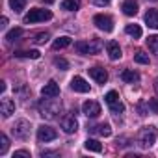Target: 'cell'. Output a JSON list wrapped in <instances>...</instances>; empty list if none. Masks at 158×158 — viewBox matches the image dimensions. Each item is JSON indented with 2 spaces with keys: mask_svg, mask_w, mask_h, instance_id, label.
<instances>
[{
  "mask_svg": "<svg viewBox=\"0 0 158 158\" xmlns=\"http://www.w3.org/2000/svg\"><path fill=\"white\" fill-rule=\"evenodd\" d=\"M93 23H95V26H97L99 30H102V32H112V30H114V21H112V17H108V15L99 13V15L93 17Z\"/></svg>",
  "mask_w": 158,
  "mask_h": 158,
  "instance_id": "cell-5",
  "label": "cell"
},
{
  "mask_svg": "<svg viewBox=\"0 0 158 158\" xmlns=\"http://www.w3.org/2000/svg\"><path fill=\"white\" fill-rule=\"evenodd\" d=\"M21 35H23V28H13V30H10V32L6 34V41H8V43H13V41H17Z\"/></svg>",
  "mask_w": 158,
  "mask_h": 158,
  "instance_id": "cell-21",
  "label": "cell"
},
{
  "mask_svg": "<svg viewBox=\"0 0 158 158\" xmlns=\"http://www.w3.org/2000/svg\"><path fill=\"white\" fill-rule=\"evenodd\" d=\"M54 65H56L60 71H67V69H69V61L63 60V58H56V60H54Z\"/></svg>",
  "mask_w": 158,
  "mask_h": 158,
  "instance_id": "cell-31",
  "label": "cell"
},
{
  "mask_svg": "<svg viewBox=\"0 0 158 158\" xmlns=\"http://www.w3.org/2000/svg\"><path fill=\"white\" fill-rule=\"evenodd\" d=\"M41 95H43V97H58V95H60V86H58L54 80H50V82H47V84L43 86Z\"/></svg>",
  "mask_w": 158,
  "mask_h": 158,
  "instance_id": "cell-11",
  "label": "cell"
},
{
  "mask_svg": "<svg viewBox=\"0 0 158 158\" xmlns=\"http://www.w3.org/2000/svg\"><path fill=\"white\" fill-rule=\"evenodd\" d=\"M138 110H139V115H145V114H147V112H145V104H143V102H139V104H138Z\"/></svg>",
  "mask_w": 158,
  "mask_h": 158,
  "instance_id": "cell-37",
  "label": "cell"
},
{
  "mask_svg": "<svg viewBox=\"0 0 158 158\" xmlns=\"http://www.w3.org/2000/svg\"><path fill=\"white\" fill-rule=\"evenodd\" d=\"M125 32L130 35V37H134V39H138V37H141V28L138 26V24H127V28H125Z\"/></svg>",
  "mask_w": 158,
  "mask_h": 158,
  "instance_id": "cell-20",
  "label": "cell"
},
{
  "mask_svg": "<svg viewBox=\"0 0 158 158\" xmlns=\"http://www.w3.org/2000/svg\"><path fill=\"white\" fill-rule=\"evenodd\" d=\"M37 108H39V115L43 119H54L61 112V102L56 101V97H47V99L39 101Z\"/></svg>",
  "mask_w": 158,
  "mask_h": 158,
  "instance_id": "cell-1",
  "label": "cell"
},
{
  "mask_svg": "<svg viewBox=\"0 0 158 158\" xmlns=\"http://www.w3.org/2000/svg\"><path fill=\"white\" fill-rule=\"evenodd\" d=\"M52 19V13L48 10H39V8H34L30 10L26 15H24V23L26 24H32V23H43V21H50Z\"/></svg>",
  "mask_w": 158,
  "mask_h": 158,
  "instance_id": "cell-3",
  "label": "cell"
},
{
  "mask_svg": "<svg viewBox=\"0 0 158 158\" xmlns=\"http://www.w3.org/2000/svg\"><path fill=\"white\" fill-rule=\"evenodd\" d=\"M58 138V132L52 128V127H47V125H41L39 128H37V139L39 141H52V139H56Z\"/></svg>",
  "mask_w": 158,
  "mask_h": 158,
  "instance_id": "cell-6",
  "label": "cell"
},
{
  "mask_svg": "<svg viewBox=\"0 0 158 158\" xmlns=\"http://www.w3.org/2000/svg\"><path fill=\"white\" fill-rule=\"evenodd\" d=\"M74 48L80 52V54H89V43H84V41H78L74 45Z\"/></svg>",
  "mask_w": 158,
  "mask_h": 158,
  "instance_id": "cell-30",
  "label": "cell"
},
{
  "mask_svg": "<svg viewBox=\"0 0 158 158\" xmlns=\"http://www.w3.org/2000/svg\"><path fill=\"white\" fill-rule=\"evenodd\" d=\"M154 91H156V95H158V78L154 80Z\"/></svg>",
  "mask_w": 158,
  "mask_h": 158,
  "instance_id": "cell-40",
  "label": "cell"
},
{
  "mask_svg": "<svg viewBox=\"0 0 158 158\" xmlns=\"http://www.w3.org/2000/svg\"><path fill=\"white\" fill-rule=\"evenodd\" d=\"M156 127H152V125H149V127H143L139 132H138V145L141 147V149H149V147H152V143L156 141Z\"/></svg>",
  "mask_w": 158,
  "mask_h": 158,
  "instance_id": "cell-2",
  "label": "cell"
},
{
  "mask_svg": "<svg viewBox=\"0 0 158 158\" xmlns=\"http://www.w3.org/2000/svg\"><path fill=\"white\" fill-rule=\"evenodd\" d=\"M61 130H63L65 134H73V132L78 130V121H76V117H74L73 114L61 117Z\"/></svg>",
  "mask_w": 158,
  "mask_h": 158,
  "instance_id": "cell-7",
  "label": "cell"
},
{
  "mask_svg": "<svg viewBox=\"0 0 158 158\" xmlns=\"http://www.w3.org/2000/svg\"><path fill=\"white\" fill-rule=\"evenodd\" d=\"M0 91H2V93L6 91V82H0Z\"/></svg>",
  "mask_w": 158,
  "mask_h": 158,
  "instance_id": "cell-39",
  "label": "cell"
},
{
  "mask_svg": "<svg viewBox=\"0 0 158 158\" xmlns=\"http://www.w3.org/2000/svg\"><path fill=\"white\" fill-rule=\"evenodd\" d=\"M6 26H8V17H2V21H0V28L4 30Z\"/></svg>",
  "mask_w": 158,
  "mask_h": 158,
  "instance_id": "cell-38",
  "label": "cell"
},
{
  "mask_svg": "<svg viewBox=\"0 0 158 158\" xmlns=\"http://www.w3.org/2000/svg\"><path fill=\"white\" fill-rule=\"evenodd\" d=\"M101 48H102V43H101V41H99L97 37L89 41V54H97V52H99Z\"/></svg>",
  "mask_w": 158,
  "mask_h": 158,
  "instance_id": "cell-26",
  "label": "cell"
},
{
  "mask_svg": "<svg viewBox=\"0 0 158 158\" xmlns=\"http://www.w3.org/2000/svg\"><path fill=\"white\" fill-rule=\"evenodd\" d=\"M69 45H71V37L63 35V37H58V39L52 43V48H54V50H60V48H65V47H69Z\"/></svg>",
  "mask_w": 158,
  "mask_h": 158,
  "instance_id": "cell-19",
  "label": "cell"
},
{
  "mask_svg": "<svg viewBox=\"0 0 158 158\" xmlns=\"http://www.w3.org/2000/svg\"><path fill=\"white\" fill-rule=\"evenodd\" d=\"M8 147H10V139L6 134H0V154H6L8 152Z\"/></svg>",
  "mask_w": 158,
  "mask_h": 158,
  "instance_id": "cell-25",
  "label": "cell"
},
{
  "mask_svg": "<svg viewBox=\"0 0 158 158\" xmlns=\"http://www.w3.org/2000/svg\"><path fill=\"white\" fill-rule=\"evenodd\" d=\"M121 10H123V13H125V15L132 17V15H136V13H138V2H136V0H125L123 6H121Z\"/></svg>",
  "mask_w": 158,
  "mask_h": 158,
  "instance_id": "cell-15",
  "label": "cell"
},
{
  "mask_svg": "<svg viewBox=\"0 0 158 158\" xmlns=\"http://www.w3.org/2000/svg\"><path fill=\"white\" fill-rule=\"evenodd\" d=\"M82 112L88 117H99L101 115V104L97 101H86L84 106H82Z\"/></svg>",
  "mask_w": 158,
  "mask_h": 158,
  "instance_id": "cell-8",
  "label": "cell"
},
{
  "mask_svg": "<svg viewBox=\"0 0 158 158\" xmlns=\"http://www.w3.org/2000/svg\"><path fill=\"white\" fill-rule=\"evenodd\" d=\"M78 8H80V0H63V2H61V10L76 11Z\"/></svg>",
  "mask_w": 158,
  "mask_h": 158,
  "instance_id": "cell-18",
  "label": "cell"
},
{
  "mask_svg": "<svg viewBox=\"0 0 158 158\" xmlns=\"http://www.w3.org/2000/svg\"><path fill=\"white\" fill-rule=\"evenodd\" d=\"M13 112H15V102L11 99H2L0 101V114H2V117H10Z\"/></svg>",
  "mask_w": 158,
  "mask_h": 158,
  "instance_id": "cell-12",
  "label": "cell"
},
{
  "mask_svg": "<svg viewBox=\"0 0 158 158\" xmlns=\"http://www.w3.org/2000/svg\"><path fill=\"white\" fill-rule=\"evenodd\" d=\"M147 104H149V108H151L154 114H158V99H151Z\"/></svg>",
  "mask_w": 158,
  "mask_h": 158,
  "instance_id": "cell-34",
  "label": "cell"
},
{
  "mask_svg": "<svg viewBox=\"0 0 158 158\" xmlns=\"http://www.w3.org/2000/svg\"><path fill=\"white\" fill-rule=\"evenodd\" d=\"M110 106V112L114 114V115H119V114H123L125 112V106H123V102H114V104H108Z\"/></svg>",
  "mask_w": 158,
  "mask_h": 158,
  "instance_id": "cell-29",
  "label": "cell"
},
{
  "mask_svg": "<svg viewBox=\"0 0 158 158\" xmlns=\"http://www.w3.org/2000/svg\"><path fill=\"white\" fill-rule=\"evenodd\" d=\"M134 61H136V63H141V65H147V63H149V56L139 50V52L134 54Z\"/></svg>",
  "mask_w": 158,
  "mask_h": 158,
  "instance_id": "cell-28",
  "label": "cell"
},
{
  "mask_svg": "<svg viewBox=\"0 0 158 158\" xmlns=\"http://www.w3.org/2000/svg\"><path fill=\"white\" fill-rule=\"evenodd\" d=\"M89 130H91V132H95V134H99V136H104V138H108V136L112 134V128H110V125H106V123L97 125V127H91Z\"/></svg>",
  "mask_w": 158,
  "mask_h": 158,
  "instance_id": "cell-17",
  "label": "cell"
},
{
  "mask_svg": "<svg viewBox=\"0 0 158 158\" xmlns=\"http://www.w3.org/2000/svg\"><path fill=\"white\" fill-rule=\"evenodd\" d=\"M13 136L15 138H19V139H26L28 136H30V123L26 121V119H21V121H17L15 125H13Z\"/></svg>",
  "mask_w": 158,
  "mask_h": 158,
  "instance_id": "cell-4",
  "label": "cell"
},
{
  "mask_svg": "<svg viewBox=\"0 0 158 158\" xmlns=\"http://www.w3.org/2000/svg\"><path fill=\"white\" fill-rule=\"evenodd\" d=\"M152 2H156V0H152Z\"/></svg>",
  "mask_w": 158,
  "mask_h": 158,
  "instance_id": "cell-42",
  "label": "cell"
},
{
  "mask_svg": "<svg viewBox=\"0 0 158 158\" xmlns=\"http://www.w3.org/2000/svg\"><path fill=\"white\" fill-rule=\"evenodd\" d=\"M26 6V0H10V8L15 11V13H21Z\"/></svg>",
  "mask_w": 158,
  "mask_h": 158,
  "instance_id": "cell-23",
  "label": "cell"
},
{
  "mask_svg": "<svg viewBox=\"0 0 158 158\" xmlns=\"http://www.w3.org/2000/svg\"><path fill=\"white\" fill-rule=\"evenodd\" d=\"M15 56H24V58H32V60H37L41 54H39V50H24V52H15Z\"/></svg>",
  "mask_w": 158,
  "mask_h": 158,
  "instance_id": "cell-27",
  "label": "cell"
},
{
  "mask_svg": "<svg viewBox=\"0 0 158 158\" xmlns=\"http://www.w3.org/2000/svg\"><path fill=\"white\" fill-rule=\"evenodd\" d=\"M88 71H89V76L93 78L95 82L106 84V80H108V73H106L102 67H91V69H88Z\"/></svg>",
  "mask_w": 158,
  "mask_h": 158,
  "instance_id": "cell-10",
  "label": "cell"
},
{
  "mask_svg": "<svg viewBox=\"0 0 158 158\" xmlns=\"http://www.w3.org/2000/svg\"><path fill=\"white\" fill-rule=\"evenodd\" d=\"M43 2H47V4H50V2H54V0H43Z\"/></svg>",
  "mask_w": 158,
  "mask_h": 158,
  "instance_id": "cell-41",
  "label": "cell"
},
{
  "mask_svg": "<svg viewBox=\"0 0 158 158\" xmlns=\"http://www.w3.org/2000/svg\"><path fill=\"white\" fill-rule=\"evenodd\" d=\"M106 50H108V56L110 60H119L123 54H121V47L115 43V41H108L106 43Z\"/></svg>",
  "mask_w": 158,
  "mask_h": 158,
  "instance_id": "cell-13",
  "label": "cell"
},
{
  "mask_svg": "<svg viewBox=\"0 0 158 158\" xmlns=\"http://www.w3.org/2000/svg\"><path fill=\"white\" fill-rule=\"evenodd\" d=\"M121 80H123V82H128V84H134V82L139 80V74H138L136 71H132V69H125V71L121 73Z\"/></svg>",
  "mask_w": 158,
  "mask_h": 158,
  "instance_id": "cell-16",
  "label": "cell"
},
{
  "mask_svg": "<svg viewBox=\"0 0 158 158\" xmlns=\"http://www.w3.org/2000/svg\"><path fill=\"white\" fill-rule=\"evenodd\" d=\"M104 101H106L108 104H114V102H117V101H119V95H117V91H108V93H106V97H104Z\"/></svg>",
  "mask_w": 158,
  "mask_h": 158,
  "instance_id": "cell-32",
  "label": "cell"
},
{
  "mask_svg": "<svg viewBox=\"0 0 158 158\" xmlns=\"http://www.w3.org/2000/svg\"><path fill=\"white\" fill-rule=\"evenodd\" d=\"M145 23H147L149 28L158 30V10H147V13H145Z\"/></svg>",
  "mask_w": 158,
  "mask_h": 158,
  "instance_id": "cell-14",
  "label": "cell"
},
{
  "mask_svg": "<svg viewBox=\"0 0 158 158\" xmlns=\"http://www.w3.org/2000/svg\"><path fill=\"white\" fill-rule=\"evenodd\" d=\"M93 4H95V6H108L110 0H93Z\"/></svg>",
  "mask_w": 158,
  "mask_h": 158,
  "instance_id": "cell-36",
  "label": "cell"
},
{
  "mask_svg": "<svg viewBox=\"0 0 158 158\" xmlns=\"http://www.w3.org/2000/svg\"><path fill=\"white\" fill-rule=\"evenodd\" d=\"M71 89H74L76 93H88L89 91V84L84 80L82 76H74L71 80Z\"/></svg>",
  "mask_w": 158,
  "mask_h": 158,
  "instance_id": "cell-9",
  "label": "cell"
},
{
  "mask_svg": "<svg viewBox=\"0 0 158 158\" xmlns=\"http://www.w3.org/2000/svg\"><path fill=\"white\" fill-rule=\"evenodd\" d=\"M48 37H50V35H48L47 32H41V34H37V35H35V39H34V41H35L37 45H43V43H47V41H48Z\"/></svg>",
  "mask_w": 158,
  "mask_h": 158,
  "instance_id": "cell-33",
  "label": "cell"
},
{
  "mask_svg": "<svg viewBox=\"0 0 158 158\" xmlns=\"http://www.w3.org/2000/svg\"><path fill=\"white\" fill-rule=\"evenodd\" d=\"M19 156H26V158H30V152H28V151H24V149H23V151H17V152H15V154H13V158H19Z\"/></svg>",
  "mask_w": 158,
  "mask_h": 158,
  "instance_id": "cell-35",
  "label": "cell"
},
{
  "mask_svg": "<svg viewBox=\"0 0 158 158\" xmlns=\"http://www.w3.org/2000/svg\"><path fill=\"white\" fill-rule=\"evenodd\" d=\"M84 145H86L88 151H93V152H101V151H102V145H101L97 139H88Z\"/></svg>",
  "mask_w": 158,
  "mask_h": 158,
  "instance_id": "cell-24",
  "label": "cell"
},
{
  "mask_svg": "<svg viewBox=\"0 0 158 158\" xmlns=\"http://www.w3.org/2000/svg\"><path fill=\"white\" fill-rule=\"evenodd\" d=\"M147 47H149V50L152 54L158 56V35H149L147 37Z\"/></svg>",
  "mask_w": 158,
  "mask_h": 158,
  "instance_id": "cell-22",
  "label": "cell"
}]
</instances>
